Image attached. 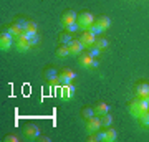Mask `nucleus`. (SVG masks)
Returning <instances> with one entry per match:
<instances>
[{
    "label": "nucleus",
    "mask_w": 149,
    "mask_h": 142,
    "mask_svg": "<svg viewBox=\"0 0 149 142\" xmlns=\"http://www.w3.org/2000/svg\"><path fill=\"white\" fill-rule=\"evenodd\" d=\"M45 76H47V79L50 81V84H52V86H55V84L60 83V74H56V71H55V69H48L47 73H45Z\"/></svg>",
    "instance_id": "2eb2a0df"
},
{
    "label": "nucleus",
    "mask_w": 149,
    "mask_h": 142,
    "mask_svg": "<svg viewBox=\"0 0 149 142\" xmlns=\"http://www.w3.org/2000/svg\"><path fill=\"white\" fill-rule=\"evenodd\" d=\"M76 20H78L76 13H74L73 10H68V12H65L63 17H61V25L66 28V26H70V25H73V23H76Z\"/></svg>",
    "instance_id": "0eeeda50"
},
{
    "label": "nucleus",
    "mask_w": 149,
    "mask_h": 142,
    "mask_svg": "<svg viewBox=\"0 0 149 142\" xmlns=\"http://www.w3.org/2000/svg\"><path fill=\"white\" fill-rule=\"evenodd\" d=\"M139 124H141L143 127H146V129H149V111L144 112L143 116L139 117Z\"/></svg>",
    "instance_id": "5701e85b"
},
{
    "label": "nucleus",
    "mask_w": 149,
    "mask_h": 142,
    "mask_svg": "<svg viewBox=\"0 0 149 142\" xmlns=\"http://www.w3.org/2000/svg\"><path fill=\"white\" fill-rule=\"evenodd\" d=\"M73 79H74V73L71 69H63L60 73V83L61 84H70Z\"/></svg>",
    "instance_id": "ddd939ff"
},
{
    "label": "nucleus",
    "mask_w": 149,
    "mask_h": 142,
    "mask_svg": "<svg viewBox=\"0 0 149 142\" xmlns=\"http://www.w3.org/2000/svg\"><path fill=\"white\" fill-rule=\"evenodd\" d=\"M18 141H20V139L17 136H7L5 137V142H18Z\"/></svg>",
    "instance_id": "bb28decb"
},
{
    "label": "nucleus",
    "mask_w": 149,
    "mask_h": 142,
    "mask_svg": "<svg viewBox=\"0 0 149 142\" xmlns=\"http://www.w3.org/2000/svg\"><path fill=\"white\" fill-rule=\"evenodd\" d=\"M101 124H103V127H109L113 124V116L109 112L104 114V116H101Z\"/></svg>",
    "instance_id": "4be33fe9"
},
{
    "label": "nucleus",
    "mask_w": 149,
    "mask_h": 142,
    "mask_svg": "<svg viewBox=\"0 0 149 142\" xmlns=\"http://www.w3.org/2000/svg\"><path fill=\"white\" fill-rule=\"evenodd\" d=\"M23 134L28 139H38V136H40V127L37 124H27V126L23 127Z\"/></svg>",
    "instance_id": "423d86ee"
},
{
    "label": "nucleus",
    "mask_w": 149,
    "mask_h": 142,
    "mask_svg": "<svg viewBox=\"0 0 149 142\" xmlns=\"http://www.w3.org/2000/svg\"><path fill=\"white\" fill-rule=\"evenodd\" d=\"M76 23L80 25V28L85 32V30H88L93 23H95V17L91 15L90 12H83L80 17H78V20H76Z\"/></svg>",
    "instance_id": "7ed1b4c3"
},
{
    "label": "nucleus",
    "mask_w": 149,
    "mask_h": 142,
    "mask_svg": "<svg viewBox=\"0 0 149 142\" xmlns=\"http://www.w3.org/2000/svg\"><path fill=\"white\" fill-rule=\"evenodd\" d=\"M28 42H30V45H32V46H37L38 43H40L38 33H33V35H30V37H28Z\"/></svg>",
    "instance_id": "b1692460"
},
{
    "label": "nucleus",
    "mask_w": 149,
    "mask_h": 142,
    "mask_svg": "<svg viewBox=\"0 0 149 142\" xmlns=\"http://www.w3.org/2000/svg\"><path fill=\"white\" fill-rule=\"evenodd\" d=\"M15 45L18 51H27V50L32 48V45H30V42H28V38L25 35H20L18 38H15Z\"/></svg>",
    "instance_id": "6e6552de"
},
{
    "label": "nucleus",
    "mask_w": 149,
    "mask_h": 142,
    "mask_svg": "<svg viewBox=\"0 0 149 142\" xmlns=\"http://www.w3.org/2000/svg\"><path fill=\"white\" fill-rule=\"evenodd\" d=\"M78 61H80V64L83 66V68L86 69H93V68H98V64H100V61L96 58H93L90 55V51L88 53H81L80 56H78Z\"/></svg>",
    "instance_id": "f257e3e1"
},
{
    "label": "nucleus",
    "mask_w": 149,
    "mask_h": 142,
    "mask_svg": "<svg viewBox=\"0 0 149 142\" xmlns=\"http://www.w3.org/2000/svg\"><path fill=\"white\" fill-rule=\"evenodd\" d=\"M96 112H95V107H91V106H88V107H83V111H81V117L85 119V121H88L90 117H93Z\"/></svg>",
    "instance_id": "6ab92c4d"
},
{
    "label": "nucleus",
    "mask_w": 149,
    "mask_h": 142,
    "mask_svg": "<svg viewBox=\"0 0 149 142\" xmlns=\"http://www.w3.org/2000/svg\"><path fill=\"white\" fill-rule=\"evenodd\" d=\"M13 43H15V37H13L12 33H8L7 30H3V32L0 33V50H2V51L10 50V46Z\"/></svg>",
    "instance_id": "f03ea898"
},
{
    "label": "nucleus",
    "mask_w": 149,
    "mask_h": 142,
    "mask_svg": "<svg viewBox=\"0 0 149 142\" xmlns=\"http://www.w3.org/2000/svg\"><path fill=\"white\" fill-rule=\"evenodd\" d=\"M80 40H81V43H83L85 46H93L95 42H96V35H95V33H91L90 30H85Z\"/></svg>",
    "instance_id": "1a4fd4ad"
},
{
    "label": "nucleus",
    "mask_w": 149,
    "mask_h": 142,
    "mask_svg": "<svg viewBox=\"0 0 149 142\" xmlns=\"http://www.w3.org/2000/svg\"><path fill=\"white\" fill-rule=\"evenodd\" d=\"M38 141H40V142H50V137H47V136H38Z\"/></svg>",
    "instance_id": "cd10ccee"
},
{
    "label": "nucleus",
    "mask_w": 149,
    "mask_h": 142,
    "mask_svg": "<svg viewBox=\"0 0 149 142\" xmlns=\"http://www.w3.org/2000/svg\"><path fill=\"white\" fill-rule=\"evenodd\" d=\"M108 40L106 38H103V37H100V38H96V42H95V46H98L100 50H106L108 48Z\"/></svg>",
    "instance_id": "412c9836"
},
{
    "label": "nucleus",
    "mask_w": 149,
    "mask_h": 142,
    "mask_svg": "<svg viewBox=\"0 0 149 142\" xmlns=\"http://www.w3.org/2000/svg\"><path fill=\"white\" fill-rule=\"evenodd\" d=\"M70 51H71V55H76V56H80L81 53H83V48H85V45L81 43V40H73V42L68 45Z\"/></svg>",
    "instance_id": "9d476101"
},
{
    "label": "nucleus",
    "mask_w": 149,
    "mask_h": 142,
    "mask_svg": "<svg viewBox=\"0 0 149 142\" xmlns=\"http://www.w3.org/2000/svg\"><path fill=\"white\" fill-rule=\"evenodd\" d=\"M90 55L93 56V58H96V56H100V55H101V50H100L98 46H95V45H93V48L90 50Z\"/></svg>",
    "instance_id": "393cba45"
},
{
    "label": "nucleus",
    "mask_w": 149,
    "mask_h": 142,
    "mask_svg": "<svg viewBox=\"0 0 149 142\" xmlns=\"http://www.w3.org/2000/svg\"><path fill=\"white\" fill-rule=\"evenodd\" d=\"M60 42H61V45H70V43L73 42V37H71V33H70V32L60 33Z\"/></svg>",
    "instance_id": "aec40b11"
},
{
    "label": "nucleus",
    "mask_w": 149,
    "mask_h": 142,
    "mask_svg": "<svg viewBox=\"0 0 149 142\" xmlns=\"http://www.w3.org/2000/svg\"><path fill=\"white\" fill-rule=\"evenodd\" d=\"M148 93H149V84L148 83L136 84V96H138V98H146Z\"/></svg>",
    "instance_id": "4468645a"
},
{
    "label": "nucleus",
    "mask_w": 149,
    "mask_h": 142,
    "mask_svg": "<svg viewBox=\"0 0 149 142\" xmlns=\"http://www.w3.org/2000/svg\"><path fill=\"white\" fill-rule=\"evenodd\" d=\"M68 55H71L68 45H61L60 48H56V56H58V58H66Z\"/></svg>",
    "instance_id": "a211bd4d"
},
{
    "label": "nucleus",
    "mask_w": 149,
    "mask_h": 142,
    "mask_svg": "<svg viewBox=\"0 0 149 142\" xmlns=\"http://www.w3.org/2000/svg\"><path fill=\"white\" fill-rule=\"evenodd\" d=\"M78 28H80V25H78V23H73V25H70V26H66V32H74V30H78Z\"/></svg>",
    "instance_id": "a878e982"
},
{
    "label": "nucleus",
    "mask_w": 149,
    "mask_h": 142,
    "mask_svg": "<svg viewBox=\"0 0 149 142\" xmlns=\"http://www.w3.org/2000/svg\"><path fill=\"white\" fill-rule=\"evenodd\" d=\"M74 86L71 83L70 84H63V88H61V93H60V96L63 98V99H71L74 96Z\"/></svg>",
    "instance_id": "9b49d317"
},
{
    "label": "nucleus",
    "mask_w": 149,
    "mask_h": 142,
    "mask_svg": "<svg viewBox=\"0 0 149 142\" xmlns=\"http://www.w3.org/2000/svg\"><path fill=\"white\" fill-rule=\"evenodd\" d=\"M100 127H103L101 124V116H93L90 117L88 121H86V131L88 132H96V131H100Z\"/></svg>",
    "instance_id": "20e7f679"
},
{
    "label": "nucleus",
    "mask_w": 149,
    "mask_h": 142,
    "mask_svg": "<svg viewBox=\"0 0 149 142\" xmlns=\"http://www.w3.org/2000/svg\"><path fill=\"white\" fill-rule=\"evenodd\" d=\"M116 137H118V131H116V129H113L111 126L106 127V129L103 131V141H104V142L116 141Z\"/></svg>",
    "instance_id": "f8f14e48"
},
{
    "label": "nucleus",
    "mask_w": 149,
    "mask_h": 142,
    "mask_svg": "<svg viewBox=\"0 0 149 142\" xmlns=\"http://www.w3.org/2000/svg\"><path fill=\"white\" fill-rule=\"evenodd\" d=\"M95 112H96V116H104V114L109 112V106L106 103H98L95 106Z\"/></svg>",
    "instance_id": "dca6fc26"
},
{
    "label": "nucleus",
    "mask_w": 149,
    "mask_h": 142,
    "mask_svg": "<svg viewBox=\"0 0 149 142\" xmlns=\"http://www.w3.org/2000/svg\"><path fill=\"white\" fill-rule=\"evenodd\" d=\"M95 23L100 26V28H101L103 32H104V30H108V28L111 26V20H109V17H100V18H98Z\"/></svg>",
    "instance_id": "f3484780"
},
{
    "label": "nucleus",
    "mask_w": 149,
    "mask_h": 142,
    "mask_svg": "<svg viewBox=\"0 0 149 142\" xmlns=\"http://www.w3.org/2000/svg\"><path fill=\"white\" fill-rule=\"evenodd\" d=\"M144 112H148V111H144V109H143V106H141V103H139L138 99L133 101V103L129 104V114H131L134 119H139V117L143 116Z\"/></svg>",
    "instance_id": "39448f33"
}]
</instances>
